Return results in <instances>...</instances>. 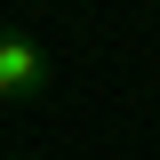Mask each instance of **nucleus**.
<instances>
[{
	"label": "nucleus",
	"mask_w": 160,
	"mask_h": 160,
	"mask_svg": "<svg viewBox=\"0 0 160 160\" xmlns=\"http://www.w3.org/2000/svg\"><path fill=\"white\" fill-rule=\"evenodd\" d=\"M48 88V48L24 24H0V104H32Z\"/></svg>",
	"instance_id": "1"
}]
</instances>
